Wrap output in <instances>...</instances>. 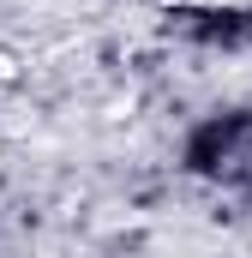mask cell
<instances>
[{"label": "cell", "instance_id": "obj_1", "mask_svg": "<svg viewBox=\"0 0 252 258\" xmlns=\"http://www.w3.org/2000/svg\"><path fill=\"white\" fill-rule=\"evenodd\" d=\"M192 12H252V0H180Z\"/></svg>", "mask_w": 252, "mask_h": 258}]
</instances>
